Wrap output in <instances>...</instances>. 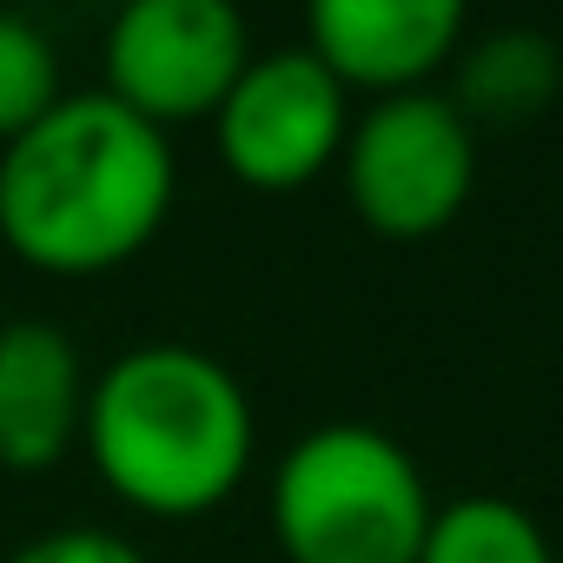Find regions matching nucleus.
<instances>
[{"mask_svg": "<svg viewBox=\"0 0 563 563\" xmlns=\"http://www.w3.org/2000/svg\"><path fill=\"white\" fill-rule=\"evenodd\" d=\"M173 140L107 87L60 93L0 146V239L27 265L87 278L126 265L173 212Z\"/></svg>", "mask_w": 563, "mask_h": 563, "instance_id": "f257e3e1", "label": "nucleus"}, {"mask_svg": "<svg viewBox=\"0 0 563 563\" xmlns=\"http://www.w3.org/2000/svg\"><path fill=\"white\" fill-rule=\"evenodd\" d=\"M80 444L120 504L146 517H199L245 484L258 418L225 358L159 339L87 378Z\"/></svg>", "mask_w": 563, "mask_h": 563, "instance_id": "f03ea898", "label": "nucleus"}, {"mask_svg": "<svg viewBox=\"0 0 563 563\" xmlns=\"http://www.w3.org/2000/svg\"><path fill=\"white\" fill-rule=\"evenodd\" d=\"M265 510L286 563H418L438 497L405 438L332 418L286 444Z\"/></svg>", "mask_w": 563, "mask_h": 563, "instance_id": "7ed1b4c3", "label": "nucleus"}, {"mask_svg": "<svg viewBox=\"0 0 563 563\" xmlns=\"http://www.w3.org/2000/svg\"><path fill=\"white\" fill-rule=\"evenodd\" d=\"M345 199L385 239H431L444 232L477 192V126L451 107V93H385L352 113L345 153Z\"/></svg>", "mask_w": 563, "mask_h": 563, "instance_id": "20e7f679", "label": "nucleus"}, {"mask_svg": "<svg viewBox=\"0 0 563 563\" xmlns=\"http://www.w3.org/2000/svg\"><path fill=\"white\" fill-rule=\"evenodd\" d=\"M345 133H352V93L325 74V60L306 41L252 54L212 113L225 173L258 192L312 186L325 166H339Z\"/></svg>", "mask_w": 563, "mask_h": 563, "instance_id": "39448f33", "label": "nucleus"}, {"mask_svg": "<svg viewBox=\"0 0 563 563\" xmlns=\"http://www.w3.org/2000/svg\"><path fill=\"white\" fill-rule=\"evenodd\" d=\"M252 60L245 14L225 0H126L107 27V93L153 120H212Z\"/></svg>", "mask_w": 563, "mask_h": 563, "instance_id": "423d86ee", "label": "nucleus"}, {"mask_svg": "<svg viewBox=\"0 0 563 563\" xmlns=\"http://www.w3.org/2000/svg\"><path fill=\"white\" fill-rule=\"evenodd\" d=\"M471 34V14L457 0H312L306 8V47L325 60V74L352 93H418L438 67L457 60Z\"/></svg>", "mask_w": 563, "mask_h": 563, "instance_id": "0eeeda50", "label": "nucleus"}, {"mask_svg": "<svg viewBox=\"0 0 563 563\" xmlns=\"http://www.w3.org/2000/svg\"><path fill=\"white\" fill-rule=\"evenodd\" d=\"M87 418V365L80 345L47 319L0 325V464L47 471L74 451Z\"/></svg>", "mask_w": 563, "mask_h": 563, "instance_id": "6e6552de", "label": "nucleus"}, {"mask_svg": "<svg viewBox=\"0 0 563 563\" xmlns=\"http://www.w3.org/2000/svg\"><path fill=\"white\" fill-rule=\"evenodd\" d=\"M457 87H451V107L471 120V126H517V120H537L556 87H563V54L543 27H490V34H464L457 47Z\"/></svg>", "mask_w": 563, "mask_h": 563, "instance_id": "1a4fd4ad", "label": "nucleus"}, {"mask_svg": "<svg viewBox=\"0 0 563 563\" xmlns=\"http://www.w3.org/2000/svg\"><path fill=\"white\" fill-rule=\"evenodd\" d=\"M418 563H556V550L517 497L477 490V497H451L431 510Z\"/></svg>", "mask_w": 563, "mask_h": 563, "instance_id": "9d476101", "label": "nucleus"}, {"mask_svg": "<svg viewBox=\"0 0 563 563\" xmlns=\"http://www.w3.org/2000/svg\"><path fill=\"white\" fill-rule=\"evenodd\" d=\"M60 93L67 87H60V54L47 27H34L27 14H0V146L27 133Z\"/></svg>", "mask_w": 563, "mask_h": 563, "instance_id": "9b49d317", "label": "nucleus"}, {"mask_svg": "<svg viewBox=\"0 0 563 563\" xmlns=\"http://www.w3.org/2000/svg\"><path fill=\"white\" fill-rule=\"evenodd\" d=\"M8 563H146V550L100 523H60V530H41L34 543H21Z\"/></svg>", "mask_w": 563, "mask_h": 563, "instance_id": "f8f14e48", "label": "nucleus"}]
</instances>
